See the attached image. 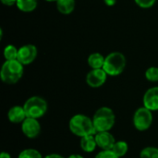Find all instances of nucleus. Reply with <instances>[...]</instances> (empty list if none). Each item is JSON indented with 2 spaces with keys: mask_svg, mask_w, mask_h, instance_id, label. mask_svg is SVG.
I'll return each instance as SVG.
<instances>
[{
  "mask_svg": "<svg viewBox=\"0 0 158 158\" xmlns=\"http://www.w3.org/2000/svg\"><path fill=\"white\" fill-rule=\"evenodd\" d=\"M145 78L147 81L151 82H157L158 81V68L151 67L146 69L145 71Z\"/></svg>",
  "mask_w": 158,
  "mask_h": 158,
  "instance_id": "21",
  "label": "nucleus"
},
{
  "mask_svg": "<svg viewBox=\"0 0 158 158\" xmlns=\"http://www.w3.org/2000/svg\"><path fill=\"white\" fill-rule=\"evenodd\" d=\"M140 158H158V148L155 146H147L140 153Z\"/></svg>",
  "mask_w": 158,
  "mask_h": 158,
  "instance_id": "20",
  "label": "nucleus"
},
{
  "mask_svg": "<svg viewBox=\"0 0 158 158\" xmlns=\"http://www.w3.org/2000/svg\"><path fill=\"white\" fill-rule=\"evenodd\" d=\"M69 129L72 134L80 138L96 133L93 118L83 114H76L71 117L69 121Z\"/></svg>",
  "mask_w": 158,
  "mask_h": 158,
  "instance_id": "1",
  "label": "nucleus"
},
{
  "mask_svg": "<svg viewBox=\"0 0 158 158\" xmlns=\"http://www.w3.org/2000/svg\"><path fill=\"white\" fill-rule=\"evenodd\" d=\"M107 76L103 69H93L86 75V83L92 88H99L105 84Z\"/></svg>",
  "mask_w": 158,
  "mask_h": 158,
  "instance_id": "8",
  "label": "nucleus"
},
{
  "mask_svg": "<svg viewBox=\"0 0 158 158\" xmlns=\"http://www.w3.org/2000/svg\"><path fill=\"white\" fill-rule=\"evenodd\" d=\"M17 1L18 0H1V2L6 6H13L17 4Z\"/></svg>",
  "mask_w": 158,
  "mask_h": 158,
  "instance_id": "24",
  "label": "nucleus"
},
{
  "mask_svg": "<svg viewBox=\"0 0 158 158\" xmlns=\"http://www.w3.org/2000/svg\"><path fill=\"white\" fill-rule=\"evenodd\" d=\"M27 118L39 119L43 118L48 109L46 100L41 96H31L26 100L23 105Z\"/></svg>",
  "mask_w": 158,
  "mask_h": 158,
  "instance_id": "5",
  "label": "nucleus"
},
{
  "mask_svg": "<svg viewBox=\"0 0 158 158\" xmlns=\"http://www.w3.org/2000/svg\"><path fill=\"white\" fill-rule=\"evenodd\" d=\"M57 10L64 15L70 14L75 8V0H56Z\"/></svg>",
  "mask_w": 158,
  "mask_h": 158,
  "instance_id": "14",
  "label": "nucleus"
},
{
  "mask_svg": "<svg viewBox=\"0 0 158 158\" xmlns=\"http://www.w3.org/2000/svg\"><path fill=\"white\" fill-rule=\"evenodd\" d=\"M0 158H11V156L8 152H2L0 155Z\"/></svg>",
  "mask_w": 158,
  "mask_h": 158,
  "instance_id": "27",
  "label": "nucleus"
},
{
  "mask_svg": "<svg viewBox=\"0 0 158 158\" xmlns=\"http://www.w3.org/2000/svg\"><path fill=\"white\" fill-rule=\"evenodd\" d=\"M135 3L142 8H149L152 7L156 0H134Z\"/></svg>",
  "mask_w": 158,
  "mask_h": 158,
  "instance_id": "23",
  "label": "nucleus"
},
{
  "mask_svg": "<svg viewBox=\"0 0 158 158\" xmlns=\"http://www.w3.org/2000/svg\"><path fill=\"white\" fill-rule=\"evenodd\" d=\"M45 1H47V2H56V0H45Z\"/></svg>",
  "mask_w": 158,
  "mask_h": 158,
  "instance_id": "29",
  "label": "nucleus"
},
{
  "mask_svg": "<svg viewBox=\"0 0 158 158\" xmlns=\"http://www.w3.org/2000/svg\"><path fill=\"white\" fill-rule=\"evenodd\" d=\"M126 57L120 52H113L106 56L103 69L108 76H118L126 68Z\"/></svg>",
  "mask_w": 158,
  "mask_h": 158,
  "instance_id": "4",
  "label": "nucleus"
},
{
  "mask_svg": "<svg viewBox=\"0 0 158 158\" xmlns=\"http://www.w3.org/2000/svg\"><path fill=\"white\" fill-rule=\"evenodd\" d=\"M143 106L152 112L158 111V86L148 89L143 98Z\"/></svg>",
  "mask_w": 158,
  "mask_h": 158,
  "instance_id": "11",
  "label": "nucleus"
},
{
  "mask_svg": "<svg viewBox=\"0 0 158 158\" xmlns=\"http://www.w3.org/2000/svg\"><path fill=\"white\" fill-rule=\"evenodd\" d=\"M38 54V50L33 44H25L19 49L18 60L24 66L32 63Z\"/></svg>",
  "mask_w": 158,
  "mask_h": 158,
  "instance_id": "9",
  "label": "nucleus"
},
{
  "mask_svg": "<svg viewBox=\"0 0 158 158\" xmlns=\"http://www.w3.org/2000/svg\"><path fill=\"white\" fill-rule=\"evenodd\" d=\"M37 0H18L17 6L20 11L31 12L37 7Z\"/></svg>",
  "mask_w": 158,
  "mask_h": 158,
  "instance_id": "16",
  "label": "nucleus"
},
{
  "mask_svg": "<svg viewBox=\"0 0 158 158\" xmlns=\"http://www.w3.org/2000/svg\"><path fill=\"white\" fill-rule=\"evenodd\" d=\"M104 1H105L106 5H107V6H114V5L116 4V2H117V0H104Z\"/></svg>",
  "mask_w": 158,
  "mask_h": 158,
  "instance_id": "26",
  "label": "nucleus"
},
{
  "mask_svg": "<svg viewBox=\"0 0 158 158\" xmlns=\"http://www.w3.org/2000/svg\"><path fill=\"white\" fill-rule=\"evenodd\" d=\"M7 118L13 124H21L26 118V112L23 106H14L7 111Z\"/></svg>",
  "mask_w": 158,
  "mask_h": 158,
  "instance_id": "12",
  "label": "nucleus"
},
{
  "mask_svg": "<svg viewBox=\"0 0 158 158\" xmlns=\"http://www.w3.org/2000/svg\"><path fill=\"white\" fill-rule=\"evenodd\" d=\"M94 135H89V136L81 138L80 147L84 153H93L95 151V149L97 147V143H96Z\"/></svg>",
  "mask_w": 158,
  "mask_h": 158,
  "instance_id": "13",
  "label": "nucleus"
},
{
  "mask_svg": "<svg viewBox=\"0 0 158 158\" xmlns=\"http://www.w3.org/2000/svg\"><path fill=\"white\" fill-rule=\"evenodd\" d=\"M18 158H44V156L34 148H27L19 152Z\"/></svg>",
  "mask_w": 158,
  "mask_h": 158,
  "instance_id": "18",
  "label": "nucleus"
},
{
  "mask_svg": "<svg viewBox=\"0 0 158 158\" xmlns=\"http://www.w3.org/2000/svg\"><path fill=\"white\" fill-rule=\"evenodd\" d=\"M92 118L96 132L110 131L116 123V115L113 109L107 106L98 108Z\"/></svg>",
  "mask_w": 158,
  "mask_h": 158,
  "instance_id": "2",
  "label": "nucleus"
},
{
  "mask_svg": "<svg viewBox=\"0 0 158 158\" xmlns=\"http://www.w3.org/2000/svg\"><path fill=\"white\" fill-rule=\"evenodd\" d=\"M153 112L144 106L139 107L133 114V126L139 131H146L153 124Z\"/></svg>",
  "mask_w": 158,
  "mask_h": 158,
  "instance_id": "6",
  "label": "nucleus"
},
{
  "mask_svg": "<svg viewBox=\"0 0 158 158\" xmlns=\"http://www.w3.org/2000/svg\"><path fill=\"white\" fill-rule=\"evenodd\" d=\"M19 49L12 44H9L4 49V56L6 60H16L18 59Z\"/></svg>",
  "mask_w": 158,
  "mask_h": 158,
  "instance_id": "19",
  "label": "nucleus"
},
{
  "mask_svg": "<svg viewBox=\"0 0 158 158\" xmlns=\"http://www.w3.org/2000/svg\"><path fill=\"white\" fill-rule=\"evenodd\" d=\"M67 158H83V156L79 154H72V155L69 156Z\"/></svg>",
  "mask_w": 158,
  "mask_h": 158,
  "instance_id": "28",
  "label": "nucleus"
},
{
  "mask_svg": "<svg viewBox=\"0 0 158 158\" xmlns=\"http://www.w3.org/2000/svg\"><path fill=\"white\" fill-rule=\"evenodd\" d=\"M94 158H119L112 150H101Z\"/></svg>",
  "mask_w": 158,
  "mask_h": 158,
  "instance_id": "22",
  "label": "nucleus"
},
{
  "mask_svg": "<svg viewBox=\"0 0 158 158\" xmlns=\"http://www.w3.org/2000/svg\"><path fill=\"white\" fill-rule=\"evenodd\" d=\"M23 65L18 60H6L1 68V80L6 84L17 83L23 76Z\"/></svg>",
  "mask_w": 158,
  "mask_h": 158,
  "instance_id": "3",
  "label": "nucleus"
},
{
  "mask_svg": "<svg viewBox=\"0 0 158 158\" xmlns=\"http://www.w3.org/2000/svg\"><path fill=\"white\" fill-rule=\"evenodd\" d=\"M21 131L28 139H35L41 133V124L38 119L27 118L21 124Z\"/></svg>",
  "mask_w": 158,
  "mask_h": 158,
  "instance_id": "7",
  "label": "nucleus"
},
{
  "mask_svg": "<svg viewBox=\"0 0 158 158\" xmlns=\"http://www.w3.org/2000/svg\"><path fill=\"white\" fill-rule=\"evenodd\" d=\"M119 158L123 157L127 155L129 151V144L125 141H117L111 149Z\"/></svg>",
  "mask_w": 158,
  "mask_h": 158,
  "instance_id": "17",
  "label": "nucleus"
},
{
  "mask_svg": "<svg viewBox=\"0 0 158 158\" xmlns=\"http://www.w3.org/2000/svg\"><path fill=\"white\" fill-rule=\"evenodd\" d=\"M106 57L100 53H93L88 57V65L93 69H103Z\"/></svg>",
  "mask_w": 158,
  "mask_h": 158,
  "instance_id": "15",
  "label": "nucleus"
},
{
  "mask_svg": "<svg viewBox=\"0 0 158 158\" xmlns=\"http://www.w3.org/2000/svg\"><path fill=\"white\" fill-rule=\"evenodd\" d=\"M44 158H65L64 156H62L61 155L58 154H49L47 156H45Z\"/></svg>",
  "mask_w": 158,
  "mask_h": 158,
  "instance_id": "25",
  "label": "nucleus"
},
{
  "mask_svg": "<svg viewBox=\"0 0 158 158\" xmlns=\"http://www.w3.org/2000/svg\"><path fill=\"white\" fill-rule=\"evenodd\" d=\"M94 137L96 140L97 147H99L101 150H111L117 142L114 135L110 131L96 132Z\"/></svg>",
  "mask_w": 158,
  "mask_h": 158,
  "instance_id": "10",
  "label": "nucleus"
}]
</instances>
